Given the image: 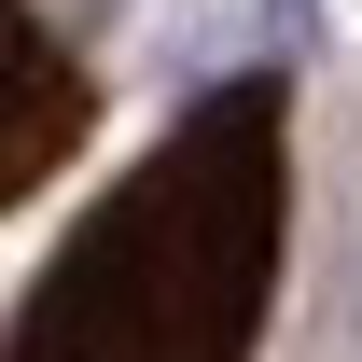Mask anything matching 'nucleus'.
<instances>
[{
    "mask_svg": "<svg viewBox=\"0 0 362 362\" xmlns=\"http://www.w3.org/2000/svg\"><path fill=\"white\" fill-rule=\"evenodd\" d=\"M293 237V84L237 70L84 209L0 362H251Z\"/></svg>",
    "mask_w": 362,
    "mask_h": 362,
    "instance_id": "1",
    "label": "nucleus"
},
{
    "mask_svg": "<svg viewBox=\"0 0 362 362\" xmlns=\"http://www.w3.org/2000/svg\"><path fill=\"white\" fill-rule=\"evenodd\" d=\"M98 126V70L42 28V0H0V209L42 195Z\"/></svg>",
    "mask_w": 362,
    "mask_h": 362,
    "instance_id": "2",
    "label": "nucleus"
}]
</instances>
